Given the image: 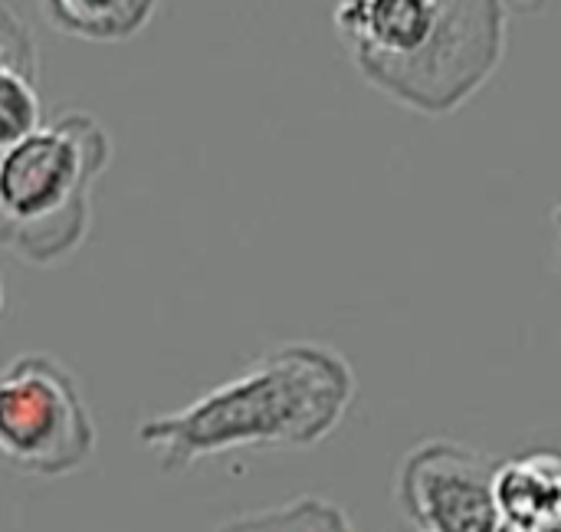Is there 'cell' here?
<instances>
[{
	"instance_id": "cell-7",
	"label": "cell",
	"mask_w": 561,
	"mask_h": 532,
	"mask_svg": "<svg viewBox=\"0 0 561 532\" xmlns=\"http://www.w3.org/2000/svg\"><path fill=\"white\" fill-rule=\"evenodd\" d=\"M217 532H362L352 517L325 497H299L279 507L230 517Z\"/></svg>"
},
{
	"instance_id": "cell-8",
	"label": "cell",
	"mask_w": 561,
	"mask_h": 532,
	"mask_svg": "<svg viewBox=\"0 0 561 532\" xmlns=\"http://www.w3.org/2000/svg\"><path fill=\"white\" fill-rule=\"evenodd\" d=\"M39 128L36 79L0 69V145H13Z\"/></svg>"
},
{
	"instance_id": "cell-4",
	"label": "cell",
	"mask_w": 561,
	"mask_h": 532,
	"mask_svg": "<svg viewBox=\"0 0 561 532\" xmlns=\"http://www.w3.org/2000/svg\"><path fill=\"white\" fill-rule=\"evenodd\" d=\"M0 451L33 477H69L95 454V421L76 375L53 355H16L0 378Z\"/></svg>"
},
{
	"instance_id": "cell-1",
	"label": "cell",
	"mask_w": 561,
	"mask_h": 532,
	"mask_svg": "<svg viewBox=\"0 0 561 532\" xmlns=\"http://www.w3.org/2000/svg\"><path fill=\"white\" fill-rule=\"evenodd\" d=\"M355 392V369L339 349L279 342L184 408L145 418L135 434L161 474L233 451H306L339 431Z\"/></svg>"
},
{
	"instance_id": "cell-10",
	"label": "cell",
	"mask_w": 561,
	"mask_h": 532,
	"mask_svg": "<svg viewBox=\"0 0 561 532\" xmlns=\"http://www.w3.org/2000/svg\"><path fill=\"white\" fill-rule=\"evenodd\" d=\"M559 224H561V207H559Z\"/></svg>"
},
{
	"instance_id": "cell-9",
	"label": "cell",
	"mask_w": 561,
	"mask_h": 532,
	"mask_svg": "<svg viewBox=\"0 0 561 532\" xmlns=\"http://www.w3.org/2000/svg\"><path fill=\"white\" fill-rule=\"evenodd\" d=\"M0 69L36 79V46L20 16L13 13V7H3L0 16Z\"/></svg>"
},
{
	"instance_id": "cell-2",
	"label": "cell",
	"mask_w": 561,
	"mask_h": 532,
	"mask_svg": "<svg viewBox=\"0 0 561 532\" xmlns=\"http://www.w3.org/2000/svg\"><path fill=\"white\" fill-rule=\"evenodd\" d=\"M335 33L362 79L421 115H450L496 72L506 0H339Z\"/></svg>"
},
{
	"instance_id": "cell-11",
	"label": "cell",
	"mask_w": 561,
	"mask_h": 532,
	"mask_svg": "<svg viewBox=\"0 0 561 532\" xmlns=\"http://www.w3.org/2000/svg\"><path fill=\"white\" fill-rule=\"evenodd\" d=\"M421 532H424V530H421Z\"/></svg>"
},
{
	"instance_id": "cell-6",
	"label": "cell",
	"mask_w": 561,
	"mask_h": 532,
	"mask_svg": "<svg viewBox=\"0 0 561 532\" xmlns=\"http://www.w3.org/2000/svg\"><path fill=\"white\" fill-rule=\"evenodd\" d=\"M158 0H43L46 20L79 39L122 43L141 33Z\"/></svg>"
},
{
	"instance_id": "cell-5",
	"label": "cell",
	"mask_w": 561,
	"mask_h": 532,
	"mask_svg": "<svg viewBox=\"0 0 561 532\" xmlns=\"http://www.w3.org/2000/svg\"><path fill=\"white\" fill-rule=\"evenodd\" d=\"M398 497L424 532H500V474L457 441H427L401 467Z\"/></svg>"
},
{
	"instance_id": "cell-3",
	"label": "cell",
	"mask_w": 561,
	"mask_h": 532,
	"mask_svg": "<svg viewBox=\"0 0 561 532\" xmlns=\"http://www.w3.org/2000/svg\"><path fill=\"white\" fill-rule=\"evenodd\" d=\"M108 132L89 112H62L0 158V240L33 267L76 253L92 224V184L108 168Z\"/></svg>"
}]
</instances>
